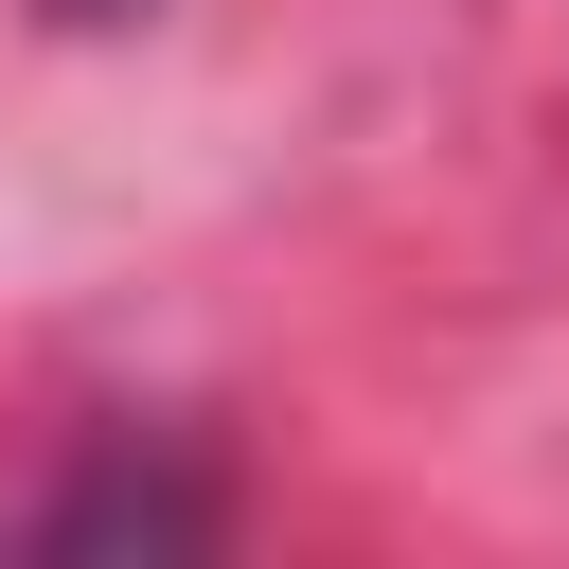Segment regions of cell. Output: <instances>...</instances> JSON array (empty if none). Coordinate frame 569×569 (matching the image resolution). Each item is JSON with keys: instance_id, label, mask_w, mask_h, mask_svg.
Instances as JSON below:
<instances>
[{"instance_id": "1", "label": "cell", "mask_w": 569, "mask_h": 569, "mask_svg": "<svg viewBox=\"0 0 569 569\" xmlns=\"http://www.w3.org/2000/svg\"><path fill=\"white\" fill-rule=\"evenodd\" d=\"M71 18H124V0H71Z\"/></svg>"}]
</instances>
